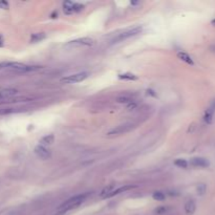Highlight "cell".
<instances>
[{"label": "cell", "instance_id": "2", "mask_svg": "<svg viewBox=\"0 0 215 215\" xmlns=\"http://www.w3.org/2000/svg\"><path fill=\"white\" fill-rule=\"evenodd\" d=\"M89 196V193H82V194H78V195H75L74 197L69 198L66 202H64L60 207L58 208V213L59 215L65 213L67 211H70L72 209H76L79 206H81L82 203L86 200Z\"/></svg>", "mask_w": 215, "mask_h": 215}, {"label": "cell", "instance_id": "23", "mask_svg": "<svg viewBox=\"0 0 215 215\" xmlns=\"http://www.w3.org/2000/svg\"><path fill=\"white\" fill-rule=\"evenodd\" d=\"M15 108H0V116H4V114H10L13 113H16Z\"/></svg>", "mask_w": 215, "mask_h": 215}, {"label": "cell", "instance_id": "1", "mask_svg": "<svg viewBox=\"0 0 215 215\" xmlns=\"http://www.w3.org/2000/svg\"><path fill=\"white\" fill-rule=\"evenodd\" d=\"M40 66L26 65L19 62H0V70H8L13 72H29L40 69Z\"/></svg>", "mask_w": 215, "mask_h": 215}, {"label": "cell", "instance_id": "20", "mask_svg": "<svg viewBox=\"0 0 215 215\" xmlns=\"http://www.w3.org/2000/svg\"><path fill=\"white\" fill-rule=\"evenodd\" d=\"M213 116H214V114H212L208 110H206L205 114H203V121H205L207 124H211V123L213 122Z\"/></svg>", "mask_w": 215, "mask_h": 215}, {"label": "cell", "instance_id": "3", "mask_svg": "<svg viewBox=\"0 0 215 215\" xmlns=\"http://www.w3.org/2000/svg\"><path fill=\"white\" fill-rule=\"evenodd\" d=\"M143 31V27L142 26H134L132 29H126V31L122 32L121 34H118L116 37L113 38V43H116V42H122V41L126 40V39H129L133 36H136L139 34H141V32Z\"/></svg>", "mask_w": 215, "mask_h": 215}, {"label": "cell", "instance_id": "26", "mask_svg": "<svg viewBox=\"0 0 215 215\" xmlns=\"http://www.w3.org/2000/svg\"><path fill=\"white\" fill-rule=\"evenodd\" d=\"M207 110L209 111V113H211L212 114H214V113H215V99L211 102V104H210L209 108H208Z\"/></svg>", "mask_w": 215, "mask_h": 215}, {"label": "cell", "instance_id": "8", "mask_svg": "<svg viewBox=\"0 0 215 215\" xmlns=\"http://www.w3.org/2000/svg\"><path fill=\"white\" fill-rule=\"evenodd\" d=\"M35 153L38 157L42 160H49V157L52 156V153L49 151L47 148H45L44 146H41V145H38L35 147Z\"/></svg>", "mask_w": 215, "mask_h": 215}, {"label": "cell", "instance_id": "21", "mask_svg": "<svg viewBox=\"0 0 215 215\" xmlns=\"http://www.w3.org/2000/svg\"><path fill=\"white\" fill-rule=\"evenodd\" d=\"M174 165L180 168H187L188 167V162L184 159H177L176 161L174 162Z\"/></svg>", "mask_w": 215, "mask_h": 215}, {"label": "cell", "instance_id": "13", "mask_svg": "<svg viewBox=\"0 0 215 215\" xmlns=\"http://www.w3.org/2000/svg\"><path fill=\"white\" fill-rule=\"evenodd\" d=\"M177 57H178V59H180V60L186 62L187 64H189V65H194L193 60H192V58L187 54V52H177Z\"/></svg>", "mask_w": 215, "mask_h": 215}, {"label": "cell", "instance_id": "32", "mask_svg": "<svg viewBox=\"0 0 215 215\" xmlns=\"http://www.w3.org/2000/svg\"><path fill=\"white\" fill-rule=\"evenodd\" d=\"M210 49H211L212 52H215V44L211 45V46H210Z\"/></svg>", "mask_w": 215, "mask_h": 215}, {"label": "cell", "instance_id": "4", "mask_svg": "<svg viewBox=\"0 0 215 215\" xmlns=\"http://www.w3.org/2000/svg\"><path fill=\"white\" fill-rule=\"evenodd\" d=\"M134 128V125L132 123H125V124L119 125V126L114 127L113 129L109 130L107 132V136H121V134L127 133V132L131 131Z\"/></svg>", "mask_w": 215, "mask_h": 215}, {"label": "cell", "instance_id": "7", "mask_svg": "<svg viewBox=\"0 0 215 215\" xmlns=\"http://www.w3.org/2000/svg\"><path fill=\"white\" fill-rule=\"evenodd\" d=\"M18 92V90L16 88H4L0 90V102H2L3 100H10L12 99L14 96H16Z\"/></svg>", "mask_w": 215, "mask_h": 215}, {"label": "cell", "instance_id": "29", "mask_svg": "<svg viewBox=\"0 0 215 215\" xmlns=\"http://www.w3.org/2000/svg\"><path fill=\"white\" fill-rule=\"evenodd\" d=\"M147 95H150L152 96V97H156V93H155L154 90H152V89H147Z\"/></svg>", "mask_w": 215, "mask_h": 215}, {"label": "cell", "instance_id": "5", "mask_svg": "<svg viewBox=\"0 0 215 215\" xmlns=\"http://www.w3.org/2000/svg\"><path fill=\"white\" fill-rule=\"evenodd\" d=\"M95 41L93 39L88 38V37H83V38H79L76 39V40L69 41L65 44L66 47H80V46H92Z\"/></svg>", "mask_w": 215, "mask_h": 215}, {"label": "cell", "instance_id": "28", "mask_svg": "<svg viewBox=\"0 0 215 215\" xmlns=\"http://www.w3.org/2000/svg\"><path fill=\"white\" fill-rule=\"evenodd\" d=\"M136 107V104L134 102H131V103H129V104H127L128 110H132V109H134Z\"/></svg>", "mask_w": 215, "mask_h": 215}, {"label": "cell", "instance_id": "25", "mask_svg": "<svg viewBox=\"0 0 215 215\" xmlns=\"http://www.w3.org/2000/svg\"><path fill=\"white\" fill-rule=\"evenodd\" d=\"M167 210H168V208L167 207H159V208H156V209L154 210V212L156 214H164V213H166L167 212Z\"/></svg>", "mask_w": 215, "mask_h": 215}, {"label": "cell", "instance_id": "17", "mask_svg": "<svg viewBox=\"0 0 215 215\" xmlns=\"http://www.w3.org/2000/svg\"><path fill=\"white\" fill-rule=\"evenodd\" d=\"M152 197L154 200H157V202H162V200H166V195H165L164 192L162 191H156L152 194Z\"/></svg>", "mask_w": 215, "mask_h": 215}, {"label": "cell", "instance_id": "34", "mask_svg": "<svg viewBox=\"0 0 215 215\" xmlns=\"http://www.w3.org/2000/svg\"><path fill=\"white\" fill-rule=\"evenodd\" d=\"M212 24H213V25H215V19L214 20H212V22H211Z\"/></svg>", "mask_w": 215, "mask_h": 215}, {"label": "cell", "instance_id": "11", "mask_svg": "<svg viewBox=\"0 0 215 215\" xmlns=\"http://www.w3.org/2000/svg\"><path fill=\"white\" fill-rule=\"evenodd\" d=\"M196 210V205L194 200H188L185 203V212L187 215H193Z\"/></svg>", "mask_w": 215, "mask_h": 215}, {"label": "cell", "instance_id": "6", "mask_svg": "<svg viewBox=\"0 0 215 215\" xmlns=\"http://www.w3.org/2000/svg\"><path fill=\"white\" fill-rule=\"evenodd\" d=\"M87 77H88V72H79V74L70 75V76L62 78L61 82H62V83H66V84L79 83V82L84 81Z\"/></svg>", "mask_w": 215, "mask_h": 215}, {"label": "cell", "instance_id": "16", "mask_svg": "<svg viewBox=\"0 0 215 215\" xmlns=\"http://www.w3.org/2000/svg\"><path fill=\"white\" fill-rule=\"evenodd\" d=\"M72 5H74V2L72 1H65L63 2V8H64V13L67 14V15H70L72 14Z\"/></svg>", "mask_w": 215, "mask_h": 215}, {"label": "cell", "instance_id": "12", "mask_svg": "<svg viewBox=\"0 0 215 215\" xmlns=\"http://www.w3.org/2000/svg\"><path fill=\"white\" fill-rule=\"evenodd\" d=\"M54 142H55L54 134H47V136H43V138L40 139V145L41 146H44V147H45V146L52 145Z\"/></svg>", "mask_w": 215, "mask_h": 215}, {"label": "cell", "instance_id": "9", "mask_svg": "<svg viewBox=\"0 0 215 215\" xmlns=\"http://www.w3.org/2000/svg\"><path fill=\"white\" fill-rule=\"evenodd\" d=\"M190 164H191L193 167H200V168H206V167H209V165H210L208 160L203 159V157H200V156L191 159Z\"/></svg>", "mask_w": 215, "mask_h": 215}, {"label": "cell", "instance_id": "27", "mask_svg": "<svg viewBox=\"0 0 215 215\" xmlns=\"http://www.w3.org/2000/svg\"><path fill=\"white\" fill-rule=\"evenodd\" d=\"M0 8H3V10H8V2L4 1V0L0 1Z\"/></svg>", "mask_w": 215, "mask_h": 215}, {"label": "cell", "instance_id": "14", "mask_svg": "<svg viewBox=\"0 0 215 215\" xmlns=\"http://www.w3.org/2000/svg\"><path fill=\"white\" fill-rule=\"evenodd\" d=\"M46 38V35L44 33H35L32 35L31 37V42L32 43H37V42H40V41L44 40Z\"/></svg>", "mask_w": 215, "mask_h": 215}, {"label": "cell", "instance_id": "30", "mask_svg": "<svg viewBox=\"0 0 215 215\" xmlns=\"http://www.w3.org/2000/svg\"><path fill=\"white\" fill-rule=\"evenodd\" d=\"M3 43H4V39H3V36L0 35V47L3 46Z\"/></svg>", "mask_w": 215, "mask_h": 215}, {"label": "cell", "instance_id": "15", "mask_svg": "<svg viewBox=\"0 0 215 215\" xmlns=\"http://www.w3.org/2000/svg\"><path fill=\"white\" fill-rule=\"evenodd\" d=\"M119 79L128 80V81H136V80H138V76H136L133 74H130V72H125V74L119 75Z\"/></svg>", "mask_w": 215, "mask_h": 215}, {"label": "cell", "instance_id": "10", "mask_svg": "<svg viewBox=\"0 0 215 215\" xmlns=\"http://www.w3.org/2000/svg\"><path fill=\"white\" fill-rule=\"evenodd\" d=\"M136 186H131V185H126V186H123V187H120V188H118L116 190H113V191L110 192V193L108 194V195L106 196V198H109V197H113V196H116V195H119V194L121 193H124V192L128 191V190L134 188Z\"/></svg>", "mask_w": 215, "mask_h": 215}, {"label": "cell", "instance_id": "18", "mask_svg": "<svg viewBox=\"0 0 215 215\" xmlns=\"http://www.w3.org/2000/svg\"><path fill=\"white\" fill-rule=\"evenodd\" d=\"M113 185H110V186H106L104 189L101 191V193H100V196H101L102 198H106V196L108 195L109 193H110L111 191H113Z\"/></svg>", "mask_w": 215, "mask_h": 215}, {"label": "cell", "instance_id": "24", "mask_svg": "<svg viewBox=\"0 0 215 215\" xmlns=\"http://www.w3.org/2000/svg\"><path fill=\"white\" fill-rule=\"evenodd\" d=\"M84 8V5L83 4H80V3H74L72 5V12H80Z\"/></svg>", "mask_w": 215, "mask_h": 215}, {"label": "cell", "instance_id": "31", "mask_svg": "<svg viewBox=\"0 0 215 215\" xmlns=\"http://www.w3.org/2000/svg\"><path fill=\"white\" fill-rule=\"evenodd\" d=\"M130 4H131V5H139V1H130Z\"/></svg>", "mask_w": 215, "mask_h": 215}, {"label": "cell", "instance_id": "22", "mask_svg": "<svg viewBox=\"0 0 215 215\" xmlns=\"http://www.w3.org/2000/svg\"><path fill=\"white\" fill-rule=\"evenodd\" d=\"M196 191H197L198 195H203L207 191V185L206 184H198L196 187Z\"/></svg>", "mask_w": 215, "mask_h": 215}, {"label": "cell", "instance_id": "19", "mask_svg": "<svg viewBox=\"0 0 215 215\" xmlns=\"http://www.w3.org/2000/svg\"><path fill=\"white\" fill-rule=\"evenodd\" d=\"M116 102L118 103H121V104H129V103L133 102L132 99L128 96H122V97H119L116 99Z\"/></svg>", "mask_w": 215, "mask_h": 215}, {"label": "cell", "instance_id": "33", "mask_svg": "<svg viewBox=\"0 0 215 215\" xmlns=\"http://www.w3.org/2000/svg\"><path fill=\"white\" fill-rule=\"evenodd\" d=\"M56 16H58V13L57 12H54L52 14V18H56Z\"/></svg>", "mask_w": 215, "mask_h": 215}]
</instances>
